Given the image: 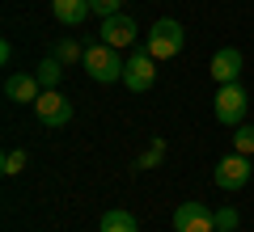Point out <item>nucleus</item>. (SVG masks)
<instances>
[{"label": "nucleus", "instance_id": "nucleus-20", "mask_svg": "<svg viewBox=\"0 0 254 232\" xmlns=\"http://www.w3.org/2000/svg\"><path fill=\"white\" fill-rule=\"evenodd\" d=\"M0 63H13V43H0Z\"/></svg>", "mask_w": 254, "mask_h": 232}, {"label": "nucleus", "instance_id": "nucleus-8", "mask_svg": "<svg viewBox=\"0 0 254 232\" xmlns=\"http://www.w3.org/2000/svg\"><path fill=\"white\" fill-rule=\"evenodd\" d=\"M136 21H131V13H115V17H102V43L106 46H119V51H123V46H131L136 43Z\"/></svg>", "mask_w": 254, "mask_h": 232}, {"label": "nucleus", "instance_id": "nucleus-5", "mask_svg": "<svg viewBox=\"0 0 254 232\" xmlns=\"http://www.w3.org/2000/svg\"><path fill=\"white\" fill-rule=\"evenodd\" d=\"M34 114L43 127H68L72 123V101L64 97L60 89H43V97L34 101Z\"/></svg>", "mask_w": 254, "mask_h": 232}, {"label": "nucleus", "instance_id": "nucleus-21", "mask_svg": "<svg viewBox=\"0 0 254 232\" xmlns=\"http://www.w3.org/2000/svg\"><path fill=\"white\" fill-rule=\"evenodd\" d=\"M216 232H229V228H216Z\"/></svg>", "mask_w": 254, "mask_h": 232}, {"label": "nucleus", "instance_id": "nucleus-4", "mask_svg": "<svg viewBox=\"0 0 254 232\" xmlns=\"http://www.w3.org/2000/svg\"><path fill=\"white\" fill-rule=\"evenodd\" d=\"M153 81H157V59H153V55H148V51L127 55V63H123L127 93H148V89H153Z\"/></svg>", "mask_w": 254, "mask_h": 232}, {"label": "nucleus", "instance_id": "nucleus-6", "mask_svg": "<svg viewBox=\"0 0 254 232\" xmlns=\"http://www.w3.org/2000/svg\"><path fill=\"white\" fill-rule=\"evenodd\" d=\"M174 232H216V211L203 203H178L174 207Z\"/></svg>", "mask_w": 254, "mask_h": 232}, {"label": "nucleus", "instance_id": "nucleus-17", "mask_svg": "<svg viewBox=\"0 0 254 232\" xmlns=\"http://www.w3.org/2000/svg\"><path fill=\"white\" fill-rule=\"evenodd\" d=\"M161 156H165V139H153V148H148L144 156H140V161H136V169H153V165L161 161Z\"/></svg>", "mask_w": 254, "mask_h": 232}, {"label": "nucleus", "instance_id": "nucleus-1", "mask_svg": "<svg viewBox=\"0 0 254 232\" xmlns=\"http://www.w3.org/2000/svg\"><path fill=\"white\" fill-rule=\"evenodd\" d=\"M182 46H187V30H182V21H174V17H157L153 30L144 34V51L153 55L157 63H161V59H174Z\"/></svg>", "mask_w": 254, "mask_h": 232}, {"label": "nucleus", "instance_id": "nucleus-15", "mask_svg": "<svg viewBox=\"0 0 254 232\" xmlns=\"http://www.w3.org/2000/svg\"><path fill=\"white\" fill-rule=\"evenodd\" d=\"M233 152H242V156H250V152H254V127L250 123H237L233 127Z\"/></svg>", "mask_w": 254, "mask_h": 232}, {"label": "nucleus", "instance_id": "nucleus-13", "mask_svg": "<svg viewBox=\"0 0 254 232\" xmlns=\"http://www.w3.org/2000/svg\"><path fill=\"white\" fill-rule=\"evenodd\" d=\"M34 76H38V85H43V89H60V81H64V63L55 59V55H47V59L34 68Z\"/></svg>", "mask_w": 254, "mask_h": 232}, {"label": "nucleus", "instance_id": "nucleus-11", "mask_svg": "<svg viewBox=\"0 0 254 232\" xmlns=\"http://www.w3.org/2000/svg\"><path fill=\"white\" fill-rule=\"evenodd\" d=\"M51 13H55V21H64V26H85L89 13H93V4L89 0H51Z\"/></svg>", "mask_w": 254, "mask_h": 232}, {"label": "nucleus", "instance_id": "nucleus-9", "mask_svg": "<svg viewBox=\"0 0 254 232\" xmlns=\"http://www.w3.org/2000/svg\"><path fill=\"white\" fill-rule=\"evenodd\" d=\"M4 97L9 101H21V106H34L38 97H43V85H38L34 72H13V76H4Z\"/></svg>", "mask_w": 254, "mask_h": 232}, {"label": "nucleus", "instance_id": "nucleus-10", "mask_svg": "<svg viewBox=\"0 0 254 232\" xmlns=\"http://www.w3.org/2000/svg\"><path fill=\"white\" fill-rule=\"evenodd\" d=\"M237 76H242V51H237V46H220V51L212 55V81L233 85Z\"/></svg>", "mask_w": 254, "mask_h": 232}, {"label": "nucleus", "instance_id": "nucleus-2", "mask_svg": "<svg viewBox=\"0 0 254 232\" xmlns=\"http://www.w3.org/2000/svg\"><path fill=\"white\" fill-rule=\"evenodd\" d=\"M123 55H119V46H106V43H93L85 46V72H89V81L98 85H115L123 81Z\"/></svg>", "mask_w": 254, "mask_h": 232}, {"label": "nucleus", "instance_id": "nucleus-18", "mask_svg": "<svg viewBox=\"0 0 254 232\" xmlns=\"http://www.w3.org/2000/svg\"><path fill=\"white\" fill-rule=\"evenodd\" d=\"M216 228H229V232H237V207H216Z\"/></svg>", "mask_w": 254, "mask_h": 232}, {"label": "nucleus", "instance_id": "nucleus-12", "mask_svg": "<svg viewBox=\"0 0 254 232\" xmlns=\"http://www.w3.org/2000/svg\"><path fill=\"white\" fill-rule=\"evenodd\" d=\"M98 232H140V224H136V215H131V211H123V207H110V211L102 215Z\"/></svg>", "mask_w": 254, "mask_h": 232}, {"label": "nucleus", "instance_id": "nucleus-3", "mask_svg": "<svg viewBox=\"0 0 254 232\" xmlns=\"http://www.w3.org/2000/svg\"><path fill=\"white\" fill-rule=\"evenodd\" d=\"M216 123L220 127H237V123H246V110H250V93L242 89V85H220L216 89Z\"/></svg>", "mask_w": 254, "mask_h": 232}, {"label": "nucleus", "instance_id": "nucleus-7", "mask_svg": "<svg viewBox=\"0 0 254 232\" xmlns=\"http://www.w3.org/2000/svg\"><path fill=\"white\" fill-rule=\"evenodd\" d=\"M250 156H242V152H229V156H220V165H216V186L220 190H242L246 182H250Z\"/></svg>", "mask_w": 254, "mask_h": 232}, {"label": "nucleus", "instance_id": "nucleus-14", "mask_svg": "<svg viewBox=\"0 0 254 232\" xmlns=\"http://www.w3.org/2000/svg\"><path fill=\"white\" fill-rule=\"evenodd\" d=\"M51 55H55V59L64 63V68H72V63H85V46L76 43V38H60Z\"/></svg>", "mask_w": 254, "mask_h": 232}, {"label": "nucleus", "instance_id": "nucleus-19", "mask_svg": "<svg viewBox=\"0 0 254 232\" xmlns=\"http://www.w3.org/2000/svg\"><path fill=\"white\" fill-rule=\"evenodd\" d=\"M93 13L98 17H115V13H123V0H89Z\"/></svg>", "mask_w": 254, "mask_h": 232}, {"label": "nucleus", "instance_id": "nucleus-16", "mask_svg": "<svg viewBox=\"0 0 254 232\" xmlns=\"http://www.w3.org/2000/svg\"><path fill=\"white\" fill-rule=\"evenodd\" d=\"M21 169H26V148H9V152H4V161H0V173H9V178H13V173H21Z\"/></svg>", "mask_w": 254, "mask_h": 232}]
</instances>
